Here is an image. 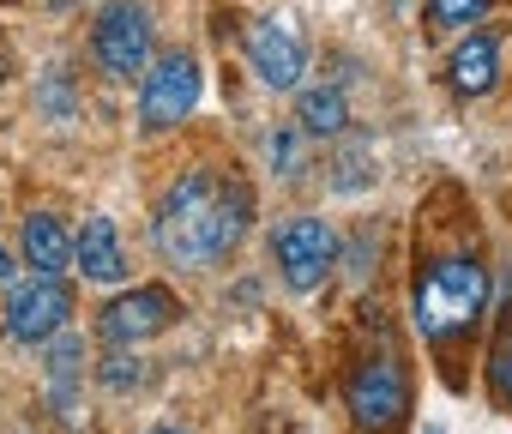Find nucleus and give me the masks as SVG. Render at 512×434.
Instances as JSON below:
<instances>
[{"label":"nucleus","instance_id":"f257e3e1","mask_svg":"<svg viewBox=\"0 0 512 434\" xmlns=\"http://www.w3.org/2000/svg\"><path fill=\"white\" fill-rule=\"evenodd\" d=\"M151 242L181 272H205V266L229 260L235 236L223 224V175L187 169L181 181H169V193L157 199V217H151Z\"/></svg>","mask_w":512,"mask_h":434},{"label":"nucleus","instance_id":"f03ea898","mask_svg":"<svg viewBox=\"0 0 512 434\" xmlns=\"http://www.w3.org/2000/svg\"><path fill=\"white\" fill-rule=\"evenodd\" d=\"M410 314H416V332H422L428 344H452L458 332H470V326L488 314V266H482L476 254L428 260V266L416 272Z\"/></svg>","mask_w":512,"mask_h":434},{"label":"nucleus","instance_id":"7ed1b4c3","mask_svg":"<svg viewBox=\"0 0 512 434\" xmlns=\"http://www.w3.org/2000/svg\"><path fill=\"white\" fill-rule=\"evenodd\" d=\"M151 37H157V19L145 0H109L91 25V55L109 79H133L151 67Z\"/></svg>","mask_w":512,"mask_h":434},{"label":"nucleus","instance_id":"20e7f679","mask_svg":"<svg viewBox=\"0 0 512 434\" xmlns=\"http://www.w3.org/2000/svg\"><path fill=\"white\" fill-rule=\"evenodd\" d=\"M199 91H205V79H199V61H193L187 49L151 61V67L139 73V127H145V133L181 127V121L199 109Z\"/></svg>","mask_w":512,"mask_h":434},{"label":"nucleus","instance_id":"39448f33","mask_svg":"<svg viewBox=\"0 0 512 434\" xmlns=\"http://www.w3.org/2000/svg\"><path fill=\"white\" fill-rule=\"evenodd\" d=\"M67 314H73V290L49 272H31V278H13L0 326H7L13 344H49L67 326Z\"/></svg>","mask_w":512,"mask_h":434},{"label":"nucleus","instance_id":"423d86ee","mask_svg":"<svg viewBox=\"0 0 512 434\" xmlns=\"http://www.w3.org/2000/svg\"><path fill=\"white\" fill-rule=\"evenodd\" d=\"M272 260H278L284 284H290L296 296H308V290H320L326 272L338 266V230L326 224V217H290V224L272 236Z\"/></svg>","mask_w":512,"mask_h":434},{"label":"nucleus","instance_id":"0eeeda50","mask_svg":"<svg viewBox=\"0 0 512 434\" xmlns=\"http://www.w3.org/2000/svg\"><path fill=\"white\" fill-rule=\"evenodd\" d=\"M344 404H350V422H356L362 434H380V428H392V422L410 410V380H404V368H398L392 356H368V362L350 374Z\"/></svg>","mask_w":512,"mask_h":434},{"label":"nucleus","instance_id":"6e6552de","mask_svg":"<svg viewBox=\"0 0 512 434\" xmlns=\"http://www.w3.org/2000/svg\"><path fill=\"white\" fill-rule=\"evenodd\" d=\"M247 67L272 91H296L302 73H308V37L296 31V19H284V13L253 19L247 25Z\"/></svg>","mask_w":512,"mask_h":434},{"label":"nucleus","instance_id":"1a4fd4ad","mask_svg":"<svg viewBox=\"0 0 512 434\" xmlns=\"http://www.w3.org/2000/svg\"><path fill=\"white\" fill-rule=\"evenodd\" d=\"M175 314H181V302H175L163 284H139V290H121V296L103 308V338H109V344L139 350L145 338L169 332V326H175Z\"/></svg>","mask_w":512,"mask_h":434},{"label":"nucleus","instance_id":"9d476101","mask_svg":"<svg viewBox=\"0 0 512 434\" xmlns=\"http://www.w3.org/2000/svg\"><path fill=\"white\" fill-rule=\"evenodd\" d=\"M73 266L91 284H121L127 278V254H121V236H115L109 217H85V230L73 236Z\"/></svg>","mask_w":512,"mask_h":434},{"label":"nucleus","instance_id":"9b49d317","mask_svg":"<svg viewBox=\"0 0 512 434\" xmlns=\"http://www.w3.org/2000/svg\"><path fill=\"white\" fill-rule=\"evenodd\" d=\"M49 398L61 410V422H79V374H85V338H73L67 326L49 338Z\"/></svg>","mask_w":512,"mask_h":434},{"label":"nucleus","instance_id":"f8f14e48","mask_svg":"<svg viewBox=\"0 0 512 434\" xmlns=\"http://www.w3.org/2000/svg\"><path fill=\"white\" fill-rule=\"evenodd\" d=\"M19 248H25V266H31V272L61 278V272L73 266V236L61 230V217H49V211H31V217H25Z\"/></svg>","mask_w":512,"mask_h":434},{"label":"nucleus","instance_id":"ddd939ff","mask_svg":"<svg viewBox=\"0 0 512 434\" xmlns=\"http://www.w3.org/2000/svg\"><path fill=\"white\" fill-rule=\"evenodd\" d=\"M446 79H452V91H464V97L494 91V79H500V49H494V37H488V31H470V37L452 49Z\"/></svg>","mask_w":512,"mask_h":434},{"label":"nucleus","instance_id":"4468645a","mask_svg":"<svg viewBox=\"0 0 512 434\" xmlns=\"http://www.w3.org/2000/svg\"><path fill=\"white\" fill-rule=\"evenodd\" d=\"M296 127H302L308 139H338V133L350 127V97H344V85H308V91L296 97Z\"/></svg>","mask_w":512,"mask_h":434},{"label":"nucleus","instance_id":"2eb2a0df","mask_svg":"<svg viewBox=\"0 0 512 434\" xmlns=\"http://www.w3.org/2000/svg\"><path fill=\"white\" fill-rule=\"evenodd\" d=\"M374 145L368 139H350L344 151H338V163H332V193H362L368 181H374Z\"/></svg>","mask_w":512,"mask_h":434},{"label":"nucleus","instance_id":"dca6fc26","mask_svg":"<svg viewBox=\"0 0 512 434\" xmlns=\"http://www.w3.org/2000/svg\"><path fill=\"white\" fill-rule=\"evenodd\" d=\"M488 19V0H428V25L434 31H470Z\"/></svg>","mask_w":512,"mask_h":434},{"label":"nucleus","instance_id":"f3484780","mask_svg":"<svg viewBox=\"0 0 512 434\" xmlns=\"http://www.w3.org/2000/svg\"><path fill=\"white\" fill-rule=\"evenodd\" d=\"M139 380H145V362H139L127 344H115V350L103 356V386H109V392H133Z\"/></svg>","mask_w":512,"mask_h":434},{"label":"nucleus","instance_id":"a211bd4d","mask_svg":"<svg viewBox=\"0 0 512 434\" xmlns=\"http://www.w3.org/2000/svg\"><path fill=\"white\" fill-rule=\"evenodd\" d=\"M266 157H272V169H278V175H296V169H302L296 127H272V133H266Z\"/></svg>","mask_w":512,"mask_h":434},{"label":"nucleus","instance_id":"6ab92c4d","mask_svg":"<svg viewBox=\"0 0 512 434\" xmlns=\"http://www.w3.org/2000/svg\"><path fill=\"white\" fill-rule=\"evenodd\" d=\"M488 380H494V398L512 410V332L500 338V350H494V362H488Z\"/></svg>","mask_w":512,"mask_h":434},{"label":"nucleus","instance_id":"aec40b11","mask_svg":"<svg viewBox=\"0 0 512 434\" xmlns=\"http://www.w3.org/2000/svg\"><path fill=\"white\" fill-rule=\"evenodd\" d=\"M13 278H19V260H13L7 248H0V284H13Z\"/></svg>","mask_w":512,"mask_h":434},{"label":"nucleus","instance_id":"412c9836","mask_svg":"<svg viewBox=\"0 0 512 434\" xmlns=\"http://www.w3.org/2000/svg\"><path fill=\"white\" fill-rule=\"evenodd\" d=\"M151 434H175V428H151Z\"/></svg>","mask_w":512,"mask_h":434}]
</instances>
